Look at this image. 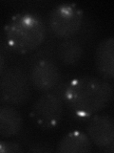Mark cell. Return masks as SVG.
<instances>
[{"label": "cell", "mask_w": 114, "mask_h": 153, "mask_svg": "<svg viewBox=\"0 0 114 153\" xmlns=\"http://www.w3.org/2000/svg\"><path fill=\"white\" fill-rule=\"evenodd\" d=\"M63 102L57 95L45 93L32 105L31 114L39 126L51 128L58 124L63 116Z\"/></svg>", "instance_id": "5b68a950"}, {"label": "cell", "mask_w": 114, "mask_h": 153, "mask_svg": "<svg viewBox=\"0 0 114 153\" xmlns=\"http://www.w3.org/2000/svg\"><path fill=\"white\" fill-rule=\"evenodd\" d=\"M87 135L97 147L106 152H113L114 122L109 115L93 116L87 126Z\"/></svg>", "instance_id": "8992f818"}, {"label": "cell", "mask_w": 114, "mask_h": 153, "mask_svg": "<svg viewBox=\"0 0 114 153\" xmlns=\"http://www.w3.org/2000/svg\"><path fill=\"white\" fill-rule=\"evenodd\" d=\"M0 76V95L4 102L14 106L28 102L31 97V82L21 67H9Z\"/></svg>", "instance_id": "3957f363"}, {"label": "cell", "mask_w": 114, "mask_h": 153, "mask_svg": "<svg viewBox=\"0 0 114 153\" xmlns=\"http://www.w3.org/2000/svg\"><path fill=\"white\" fill-rule=\"evenodd\" d=\"M95 64L104 79L114 78V38L107 37L99 43L95 51Z\"/></svg>", "instance_id": "ba28073f"}, {"label": "cell", "mask_w": 114, "mask_h": 153, "mask_svg": "<svg viewBox=\"0 0 114 153\" xmlns=\"http://www.w3.org/2000/svg\"><path fill=\"white\" fill-rule=\"evenodd\" d=\"M30 152H51L52 149L49 147V146L41 145V143H37V145H33L28 149Z\"/></svg>", "instance_id": "4fadbf2b"}, {"label": "cell", "mask_w": 114, "mask_h": 153, "mask_svg": "<svg viewBox=\"0 0 114 153\" xmlns=\"http://www.w3.org/2000/svg\"><path fill=\"white\" fill-rule=\"evenodd\" d=\"M8 46L18 53L35 50L45 40L46 26L36 13H21L13 16L5 28Z\"/></svg>", "instance_id": "7a4b0ae2"}, {"label": "cell", "mask_w": 114, "mask_h": 153, "mask_svg": "<svg viewBox=\"0 0 114 153\" xmlns=\"http://www.w3.org/2000/svg\"><path fill=\"white\" fill-rule=\"evenodd\" d=\"M23 119L18 110L12 106L0 107V136L10 138L15 136L21 130Z\"/></svg>", "instance_id": "30bf717a"}, {"label": "cell", "mask_w": 114, "mask_h": 153, "mask_svg": "<svg viewBox=\"0 0 114 153\" xmlns=\"http://www.w3.org/2000/svg\"><path fill=\"white\" fill-rule=\"evenodd\" d=\"M4 70H5V59L3 55L1 54V52H0V76L2 75Z\"/></svg>", "instance_id": "5bb4252c"}, {"label": "cell", "mask_w": 114, "mask_h": 153, "mask_svg": "<svg viewBox=\"0 0 114 153\" xmlns=\"http://www.w3.org/2000/svg\"><path fill=\"white\" fill-rule=\"evenodd\" d=\"M59 79V68L53 61L41 59L32 66L30 80L36 90L44 92L50 91L57 85Z\"/></svg>", "instance_id": "52a82bcc"}, {"label": "cell", "mask_w": 114, "mask_h": 153, "mask_svg": "<svg viewBox=\"0 0 114 153\" xmlns=\"http://www.w3.org/2000/svg\"><path fill=\"white\" fill-rule=\"evenodd\" d=\"M113 99V86L90 76L74 79L66 85L65 100L76 117L87 119L106 108Z\"/></svg>", "instance_id": "6da1fadb"}, {"label": "cell", "mask_w": 114, "mask_h": 153, "mask_svg": "<svg viewBox=\"0 0 114 153\" xmlns=\"http://www.w3.org/2000/svg\"><path fill=\"white\" fill-rule=\"evenodd\" d=\"M83 47L81 43L73 38H66L58 46V57L66 65L78 63L83 56Z\"/></svg>", "instance_id": "8fae6325"}, {"label": "cell", "mask_w": 114, "mask_h": 153, "mask_svg": "<svg viewBox=\"0 0 114 153\" xmlns=\"http://www.w3.org/2000/svg\"><path fill=\"white\" fill-rule=\"evenodd\" d=\"M92 150L91 141L81 131H72L61 139L56 151L61 153H88Z\"/></svg>", "instance_id": "9c48e42d"}, {"label": "cell", "mask_w": 114, "mask_h": 153, "mask_svg": "<svg viewBox=\"0 0 114 153\" xmlns=\"http://www.w3.org/2000/svg\"><path fill=\"white\" fill-rule=\"evenodd\" d=\"M83 12L75 4L63 3L51 10L49 25L52 33L61 38H70L79 32L83 23Z\"/></svg>", "instance_id": "277c9868"}, {"label": "cell", "mask_w": 114, "mask_h": 153, "mask_svg": "<svg viewBox=\"0 0 114 153\" xmlns=\"http://www.w3.org/2000/svg\"><path fill=\"white\" fill-rule=\"evenodd\" d=\"M22 151L21 146L15 142L0 141V153H20Z\"/></svg>", "instance_id": "7c38bea8"}]
</instances>
